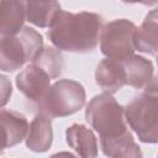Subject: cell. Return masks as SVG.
Returning a JSON list of instances; mask_svg holds the SVG:
<instances>
[{
    "instance_id": "obj_6",
    "label": "cell",
    "mask_w": 158,
    "mask_h": 158,
    "mask_svg": "<svg viewBox=\"0 0 158 158\" xmlns=\"http://www.w3.org/2000/svg\"><path fill=\"white\" fill-rule=\"evenodd\" d=\"M137 26L127 19H117L105 23L100 33V49L110 59L123 62L136 51Z\"/></svg>"
},
{
    "instance_id": "obj_5",
    "label": "cell",
    "mask_w": 158,
    "mask_h": 158,
    "mask_svg": "<svg viewBox=\"0 0 158 158\" xmlns=\"http://www.w3.org/2000/svg\"><path fill=\"white\" fill-rule=\"evenodd\" d=\"M85 90L72 79H59L52 86L46 99L37 105L40 114L53 117H65L79 111L85 104Z\"/></svg>"
},
{
    "instance_id": "obj_8",
    "label": "cell",
    "mask_w": 158,
    "mask_h": 158,
    "mask_svg": "<svg viewBox=\"0 0 158 158\" xmlns=\"http://www.w3.org/2000/svg\"><path fill=\"white\" fill-rule=\"evenodd\" d=\"M96 84L105 94H115L122 86L127 85L126 73L122 62L115 59H102L95 72Z\"/></svg>"
},
{
    "instance_id": "obj_17",
    "label": "cell",
    "mask_w": 158,
    "mask_h": 158,
    "mask_svg": "<svg viewBox=\"0 0 158 158\" xmlns=\"http://www.w3.org/2000/svg\"><path fill=\"white\" fill-rule=\"evenodd\" d=\"M112 158H143V157L139 146L135 142V139H132L125 143L123 146H121L115 152Z\"/></svg>"
},
{
    "instance_id": "obj_13",
    "label": "cell",
    "mask_w": 158,
    "mask_h": 158,
    "mask_svg": "<svg viewBox=\"0 0 158 158\" xmlns=\"http://www.w3.org/2000/svg\"><path fill=\"white\" fill-rule=\"evenodd\" d=\"M53 131L51 118L43 114L36 115L30 125V131L26 137V146L33 152H46L52 146Z\"/></svg>"
},
{
    "instance_id": "obj_1",
    "label": "cell",
    "mask_w": 158,
    "mask_h": 158,
    "mask_svg": "<svg viewBox=\"0 0 158 158\" xmlns=\"http://www.w3.org/2000/svg\"><path fill=\"white\" fill-rule=\"evenodd\" d=\"M102 26V17L98 14L86 11L73 14L60 10L47 36L59 51L88 53L96 48Z\"/></svg>"
},
{
    "instance_id": "obj_20",
    "label": "cell",
    "mask_w": 158,
    "mask_h": 158,
    "mask_svg": "<svg viewBox=\"0 0 158 158\" xmlns=\"http://www.w3.org/2000/svg\"><path fill=\"white\" fill-rule=\"evenodd\" d=\"M157 65H158V54H157Z\"/></svg>"
},
{
    "instance_id": "obj_14",
    "label": "cell",
    "mask_w": 158,
    "mask_h": 158,
    "mask_svg": "<svg viewBox=\"0 0 158 158\" xmlns=\"http://www.w3.org/2000/svg\"><path fill=\"white\" fill-rule=\"evenodd\" d=\"M127 85L136 89H144V86L153 78V64L149 59L133 54L128 59L122 62Z\"/></svg>"
},
{
    "instance_id": "obj_19",
    "label": "cell",
    "mask_w": 158,
    "mask_h": 158,
    "mask_svg": "<svg viewBox=\"0 0 158 158\" xmlns=\"http://www.w3.org/2000/svg\"><path fill=\"white\" fill-rule=\"evenodd\" d=\"M49 158H77L74 154H72V153H69V152H65V151H63V152H58V153H54V154H52Z\"/></svg>"
},
{
    "instance_id": "obj_12",
    "label": "cell",
    "mask_w": 158,
    "mask_h": 158,
    "mask_svg": "<svg viewBox=\"0 0 158 158\" xmlns=\"http://www.w3.org/2000/svg\"><path fill=\"white\" fill-rule=\"evenodd\" d=\"M136 49L154 56L158 53V7L151 10L141 27L137 30L135 38Z\"/></svg>"
},
{
    "instance_id": "obj_9",
    "label": "cell",
    "mask_w": 158,
    "mask_h": 158,
    "mask_svg": "<svg viewBox=\"0 0 158 158\" xmlns=\"http://www.w3.org/2000/svg\"><path fill=\"white\" fill-rule=\"evenodd\" d=\"M1 127L4 149L20 143L30 131V125L22 114L6 109H1Z\"/></svg>"
},
{
    "instance_id": "obj_18",
    "label": "cell",
    "mask_w": 158,
    "mask_h": 158,
    "mask_svg": "<svg viewBox=\"0 0 158 158\" xmlns=\"http://www.w3.org/2000/svg\"><path fill=\"white\" fill-rule=\"evenodd\" d=\"M0 79H1V88H2V90H1V105L5 106V104L9 101L10 96H11V84L5 75H1Z\"/></svg>"
},
{
    "instance_id": "obj_15",
    "label": "cell",
    "mask_w": 158,
    "mask_h": 158,
    "mask_svg": "<svg viewBox=\"0 0 158 158\" xmlns=\"http://www.w3.org/2000/svg\"><path fill=\"white\" fill-rule=\"evenodd\" d=\"M60 10L57 1H26V20L40 28H49Z\"/></svg>"
},
{
    "instance_id": "obj_2",
    "label": "cell",
    "mask_w": 158,
    "mask_h": 158,
    "mask_svg": "<svg viewBox=\"0 0 158 158\" xmlns=\"http://www.w3.org/2000/svg\"><path fill=\"white\" fill-rule=\"evenodd\" d=\"M85 118L99 133L101 149L109 158H112L121 146L133 139L127 126L125 107L110 94L94 96L86 105Z\"/></svg>"
},
{
    "instance_id": "obj_16",
    "label": "cell",
    "mask_w": 158,
    "mask_h": 158,
    "mask_svg": "<svg viewBox=\"0 0 158 158\" xmlns=\"http://www.w3.org/2000/svg\"><path fill=\"white\" fill-rule=\"evenodd\" d=\"M32 63L41 67L51 77V79L59 78L64 69V59L62 52L54 47H44Z\"/></svg>"
},
{
    "instance_id": "obj_11",
    "label": "cell",
    "mask_w": 158,
    "mask_h": 158,
    "mask_svg": "<svg viewBox=\"0 0 158 158\" xmlns=\"http://www.w3.org/2000/svg\"><path fill=\"white\" fill-rule=\"evenodd\" d=\"M26 2L1 1L0 2V32L1 36H15L25 26Z\"/></svg>"
},
{
    "instance_id": "obj_4",
    "label": "cell",
    "mask_w": 158,
    "mask_h": 158,
    "mask_svg": "<svg viewBox=\"0 0 158 158\" xmlns=\"http://www.w3.org/2000/svg\"><path fill=\"white\" fill-rule=\"evenodd\" d=\"M125 114L141 142L158 143V93L143 90L125 107Z\"/></svg>"
},
{
    "instance_id": "obj_3",
    "label": "cell",
    "mask_w": 158,
    "mask_h": 158,
    "mask_svg": "<svg viewBox=\"0 0 158 158\" xmlns=\"http://www.w3.org/2000/svg\"><path fill=\"white\" fill-rule=\"evenodd\" d=\"M43 48L42 35L30 26H25L15 36H1L0 69L15 72L27 62L32 63Z\"/></svg>"
},
{
    "instance_id": "obj_7",
    "label": "cell",
    "mask_w": 158,
    "mask_h": 158,
    "mask_svg": "<svg viewBox=\"0 0 158 158\" xmlns=\"http://www.w3.org/2000/svg\"><path fill=\"white\" fill-rule=\"evenodd\" d=\"M16 86L30 101L40 105L51 90V77L41 67L31 63L17 74Z\"/></svg>"
},
{
    "instance_id": "obj_10",
    "label": "cell",
    "mask_w": 158,
    "mask_h": 158,
    "mask_svg": "<svg viewBox=\"0 0 158 158\" xmlns=\"http://www.w3.org/2000/svg\"><path fill=\"white\" fill-rule=\"evenodd\" d=\"M67 143L79 154L80 158L98 157V141L94 132L84 125L73 123L65 131Z\"/></svg>"
}]
</instances>
